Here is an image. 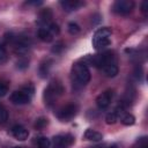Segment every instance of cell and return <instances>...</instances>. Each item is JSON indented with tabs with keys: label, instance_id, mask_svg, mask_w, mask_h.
I'll return each instance as SVG.
<instances>
[{
	"label": "cell",
	"instance_id": "cell-1",
	"mask_svg": "<svg viewBox=\"0 0 148 148\" xmlns=\"http://www.w3.org/2000/svg\"><path fill=\"white\" fill-rule=\"evenodd\" d=\"M72 81L75 88H82L90 81V71L81 60L76 61L72 67Z\"/></svg>",
	"mask_w": 148,
	"mask_h": 148
},
{
	"label": "cell",
	"instance_id": "cell-2",
	"mask_svg": "<svg viewBox=\"0 0 148 148\" xmlns=\"http://www.w3.org/2000/svg\"><path fill=\"white\" fill-rule=\"evenodd\" d=\"M81 61L84 62L87 66L90 65V66H94L96 68H101L102 69L104 66L116 62V57L113 56V53L111 51H105V52H102L99 54L87 56V57L82 58Z\"/></svg>",
	"mask_w": 148,
	"mask_h": 148
},
{
	"label": "cell",
	"instance_id": "cell-3",
	"mask_svg": "<svg viewBox=\"0 0 148 148\" xmlns=\"http://www.w3.org/2000/svg\"><path fill=\"white\" fill-rule=\"evenodd\" d=\"M64 90H65L64 86L59 81H51L49 86L44 89V94H43L45 105L52 106L58 101V98L62 95Z\"/></svg>",
	"mask_w": 148,
	"mask_h": 148
},
{
	"label": "cell",
	"instance_id": "cell-4",
	"mask_svg": "<svg viewBox=\"0 0 148 148\" xmlns=\"http://www.w3.org/2000/svg\"><path fill=\"white\" fill-rule=\"evenodd\" d=\"M111 29L108 28V27H104V28H99L95 34H94V37H92V46L96 49V50H103L105 49L106 46H109L111 44Z\"/></svg>",
	"mask_w": 148,
	"mask_h": 148
},
{
	"label": "cell",
	"instance_id": "cell-5",
	"mask_svg": "<svg viewBox=\"0 0 148 148\" xmlns=\"http://www.w3.org/2000/svg\"><path fill=\"white\" fill-rule=\"evenodd\" d=\"M77 113V105L74 104V103H69V104H66L64 105L62 108H60L57 112V118L60 120V121H69L72 120Z\"/></svg>",
	"mask_w": 148,
	"mask_h": 148
},
{
	"label": "cell",
	"instance_id": "cell-6",
	"mask_svg": "<svg viewBox=\"0 0 148 148\" xmlns=\"http://www.w3.org/2000/svg\"><path fill=\"white\" fill-rule=\"evenodd\" d=\"M13 45H14L15 53L21 56V57H24V54L29 51V49L31 46V40L28 37H24V36L16 37V38H14Z\"/></svg>",
	"mask_w": 148,
	"mask_h": 148
},
{
	"label": "cell",
	"instance_id": "cell-7",
	"mask_svg": "<svg viewBox=\"0 0 148 148\" xmlns=\"http://www.w3.org/2000/svg\"><path fill=\"white\" fill-rule=\"evenodd\" d=\"M31 96L32 94L27 91L24 88H22L21 90H16L14 92H12L9 99L13 104H17V105H23V104H28L31 101Z\"/></svg>",
	"mask_w": 148,
	"mask_h": 148
},
{
	"label": "cell",
	"instance_id": "cell-8",
	"mask_svg": "<svg viewBox=\"0 0 148 148\" xmlns=\"http://www.w3.org/2000/svg\"><path fill=\"white\" fill-rule=\"evenodd\" d=\"M74 142V136L72 134H59L53 138L52 148H69Z\"/></svg>",
	"mask_w": 148,
	"mask_h": 148
},
{
	"label": "cell",
	"instance_id": "cell-9",
	"mask_svg": "<svg viewBox=\"0 0 148 148\" xmlns=\"http://www.w3.org/2000/svg\"><path fill=\"white\" fill-rule=\"evenodd\" d=\"M113 12L119 15H126L134 8V2L132 0H117L113 3Z\"/></svg>",
	"mask_w": 148,
	"mask_h": 148
},
{
	"label": "cell",
	"instance_id": "cell-10",
	"mask_svg": "<svg viewBox=\"0 0 148 148\" xmlns=\"http://www.w3.org/2000/svg\"><path fill=\"white\" fill-rule=\"evenodd\" d=\"M112 97H113V90H105V91H103V92L99 94V95L97 96V98H96V104H97V106H98L101 110L106 109V108L110 105V103H111V101H112Z\"/></svg>",
	"mask_w": 148,
	"mask_h": 148
},
{
	"label": "cell",
	"instance_id": "cell-11",
	"mask_svg": "<svg viewBox=\"0 0 148 148\" xmlns=\"http://www.w3.org/2000/svg\"><path fill=\"white\" fill-rule=\"evenodd\" d=\"M51 18H52V12L50 8H44L43 10H40L37 18V23L39 28H47L52 23Z\"/></svg>",
	"mask_w": 148,
	"mask_h": 148
},
{
	"label": "cell",
	"instance_id": "cell-12",
	"mask_svg": "<svg viewBox=\"0 0 148 148\" xmlns=\"http://www.w3.org/2000/svg\"><path fill=\"white\" fill-rule=\"evenodd\" d=\"M12 135L16 139V140H20V141H23L25 139H28L29 136V132L25 127L21 126V125H15L12 127Z\"/></svg>",
	"mask_w": 148,
	"mask_h": 148
},
{
	"label": "cell",
	"instance_id": "cell-13",
	"mask_svg": "<svg viewBox=\"0 0 148 148\" xmlns=\"http://www.w3.org/2000/svg\"><path fill=\"white\" fill-rule=\"evenodd\" d=\"M124 109H125V108H123V106L119 104L114 110H112L111 112H109V113L106 114V117H105L106 124H109V125L116 124L117 120H118V118H119V116H120L121 113H124Z\"/></svg>",
	"mask_w": 148,
	"mask_h": 148
},
{
	"label": "cell",
	"instance_id": "cell-14",
	"mask_svg": "<svg viewBox=\"0 0 148 148\" xmlns=\"http://www.w3.org/2000/svg\"><path fill=\"white\" fill-rule=\"evenodd\" d=\"M84 3L82 1H79V0H62L60 1V6L62 7L64 10L66 12H73V10H76L77 8H80L81 6H83Z\"/></svg>",
	"mask_w": 148,
	"mask_h": 148
},
{
	"label": "cell",
	"instance_id": "cell-15",
	"mask_svg": "<svg viewBox=\"0 0 148 148\" xmlns=\"http://www.w3.org/2000/svg\"><path fill=\"white\" fill-rule=\"evenodd\" d=\"M51 66H52V60L51 59H44L40 62L39 68H38V73H39V76L42 79H45L49 75L50 69H51Z\"/></svg>",
	"mask_w": 148,
	"mask_h": 148
},
{
	"label": "cell",
	"instance_id": "cell-16",
	"mask_svg": "<svg viewBox=\"0 0 148 148\" xmlns=\"http://www.w3.org/2000/svg\"><path fill=\"white\" fill-rule=\"evenodd\" d=\"M83 136H84L86 140H88V141H95V142L101 141V140L103 139L102 133H99V132H97V131H95V130H91V128H88V130L84 132Z\"/></svg>",
	"mask_w": 148,
	"mask_h": 148
},
{
	"label": "cell",
	"instance_id": "cell-17",
	"mask_svg": "<svg viewBox=\"0 0 148 148\" xmlns=\"http://www.w3.org/2000/svg\"><path fill=\"white\" fill-rule=\"evenodd\" d=\"M102 71L104 72V74H105L106 76H109V77H113V76H116V75L118 74V66H117L116 62H113V64H109V65L104 66V67L102 68Z\"/></svg>",
	"mask_w": 148,
	"mask_h": 148
},
{
	"label": "cell",
	"instance_id": "cell-18",
	"mask_svg": "<svg viewBox=\"0 0 148 148\" xmlns=\"http://www.w3.org/2000/svg\"><path fill=\"white\" fill-rule=\"evenodd\" d=\"M37 34H38L39 39L43 40V42L49 43V42H51V40L53 39V35L50 32V30H49L47 28H39Z\"/></svg>",
	"mask_w": 148,
	"mask_h": 148
},
{
	"label": "cell",
	"instance_id": "cell-19",
	"mask_svg": "<svg viewBox=\"0 0 148 148\" xmlns=\"http://www.w3.org/2000/svg\"><path fill=\"white\" fill-rule=\"evenodd\" d=\"M120 121H121V124L125 125V126H131V125H133V124L135 123V118H134V116L131 114V113H124V114L120 117Z\"/></svg>",
	"mask_w": 148,
	"mask_h": 148
},
{
	"label": "cell",
	"instance_id": "cell-20",
	"mask_svg": "<svg viewBox=\"0 0 148 148\" xmlns=\"http://www.w3.org/2000/svg\"><path fill=\"white\" fill-rule=\"evenodd\" d=\"M8 61V52L3 45H0V65H5Z\"/></svg>",
	"mask_w": 148,
	"mask_h": 148
},
{
	"label": "cell",
	"instance_id": "cell-21",
	"mask_svg": "<svg viewBox=\"0 0 148 148\" xmlns=\"http://www.w3.org/2000/svg\"><path fill=\"white\" fill-rule=\"evenodd\" d=\"M47 119L46 118H44V117H40V118H38L37 120H36V123H35V127L37 128V130H42V128H44L46 125H47Z\"/></svg>",
	"mask_w": 148,
	"mask_h": 148
},
{
	"label": "cell",
	"instance_id": "cell-22",
	"mask_svg": "<svg viewBox=\"0 0 148 148\" xmlns=\"http://www.w3.org/2000/svg\"><path fill=\"white\" fill-rule=\"evenodd\" d=\"M50 140L45 136H40L38 139V148H50Z\"/></svg>",
	"mask_w": 148,
	"mask_h": 148
},
{
	"label": "cell",
	"instance_id": "cell-23",
	"mask_svg": "<svg viewBox=\"0 0 148 148\" xmlns=\"http://www.w3.org/2000/svg\"><path fill=\"white\" fill-rule=\"evenodd\" d=\"M80 27H79V24H76V23H74V22H71V23H68V31H69V34H72V35H76V34H79L80 32Z\"/></svg>",
	"mask_w": 148,
	"mask_h": 148
},
{
	"label": "cell",
	"instance_id": "cell-24",
	"mask_svg": "<svg viewBox=\"0 0 148 148\" xmlns=\"http://www.w3.org/2000/svg\"><path fill=\"white\" fill-rule=\"evenodd\" d=\"M16 65H17V68L24 69V68H27V67L29 66V60H28L27 58H24V57H21V58L17 60Z\"/></svg>",
	"mask_w": 148,
	"mask_h": 148
},
{
	"label": "cell",
	"instance_id": "cell-25",
	"mask_svg": "<svg viewBox=\"0 0 148 148\" xmlns=\"http://www.w3.org/2000/svg\"><path fill=\"white\" fill-rule=\"evenodd\" d=\"M7 118H8V112H7V110H6L2 105H0V125L3 124V123L7 120Z\"/></svg>",
	"mask_w": 148,
	"mask_h": 148
},
{
	"label": "cell",
	"instance_id": "cell-26",
	"mask_svg": "<svg viewBox=\"0 0 148 148\" xmlns=\"http://www.w3.org/2000/svg\"><path fill=\"white\" fill-rule=\"evenodd\" d=\"M47 29L50 30V32H51L53 36H54V35H58V34H59V31H60L59 25H58L57 23H53V22H52V23H51V24L47 27Z\"/></svg>",
	"mask_w": 148,
	"mask_h": 148
},
{
	"label": "cell",
	"instance_id": "cell-27",
	"mask_svg": "<svg viewBox=\"0 0 148 148\" xmlns=\"http://www.w3.org/2000/svg\"><path fill=\"white\" fill-rule=\"evenodd\" d=\"M62 49H64V44H62L61 42H59V43H57V44L52 47V52H53V53H60V52L62 51Z\"/></svg>",
	"mask_w": 148,
	"mask_h": 148
},
{
	"label": "cell",
	"instance_id": "cell-28",
	"mask_svg": "<svg viewBox=\"0 0 148 148\" xmlns=\"http://www.w3.org/2000/svg\"><path fill=\"white\" fill-rule=\"evenodd\" d=\"M8 91V86L3 82H0V97H3Z\"/></svg>",
	"mask_w": 148,
	"mask_h": 148
},
{
	"label": "cell",
	"instance_id": "cell-29",
	"mask_svg": "<svg viewBox=\"0 0 148 148\" xmlns=\"http://www.w3.org/2000/svg\"><path fill=\"white\" fill-rule=\"evenodd\" d=\"M139 148H148V143H147V138H140L139 139Z\"/></svg>",
	"mask_w": 148,
	"mask_h": 148
},
{
	"label": "cell",
	"instance_id": "cell-30",
	"mask_svg": "<svg viewBox=\"0 0 148 148\" xmlns=\"http://www.w3.org/2000/svg\"><path fill=\"white\" fill-rule=\"evenodd\" d=\"M147 6H148V2L147 1H143L142 2V12H147Z\"/></svg>",
	"mask_w": 148,
	"mask_h": 148
},
{
	"label": "cell",
	"instance_id": "cell-31",
	"mask_svg": "<svg viewBox=\"0 0 148 148\" xmlns=\"http://www.w3.org/2000/svg\"><path fill=\"white\" fill-rule=\"evenodd\" d=\"M110 148H117V146H116V145H112V146H111Z\"/></svg>",
	"mask_w": 148,
	"mask_h": 148
},
{
	"label": "cell",
	"instance_id": "cell-32",
	"mask_svg": "<svg viewBox=\"0 0 148 148\" xmlns=\"http://www.w3.org/2000/svg\"><path fill=\"white\" fill-rule=\"evenodd\" d=\"M14 148H22V147H14Z\"/></svg>",
	"mask_w": 148,
	"mask_h": 148
}]
</instances>
